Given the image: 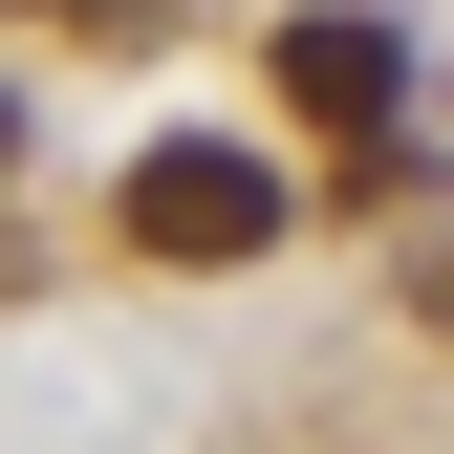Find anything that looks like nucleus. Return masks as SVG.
Listing matches in <instances>:
<instances>
[{"label":"nucleus","mask_w":454,"mask_h":454,"mask_svg":"<svg viewBox=\"0 0 454 454\" xmlns=\"http://www.w3.org/2000/svg\"><path fill=\"white\" fill-rule=\"evenodd\" d=\"M260 66H281V108H303L325 152H347V195H389V174H411V152H389V130H411V22H368V0H303Z\"/></svg>","instance_id":"nucleus-1"},{"label":"nucleus","mask_w":454,"mask_h":454,"mask_svg":"<svg viewBox=\"0 0 454 454\" xmlns=\"http://www.w3.org/2000/svg\"><path fill=\"white\" fill-rule=\"evenodd\" d=\"M108 239L174 260V281H239V260H281V174H260V152H216V130H174V152H130Z\"/></svg>","instance_id":"nucleus-2"},{"label":"nucleus","mask_w":454,"mask_h":454,"mask_svg":"<svg viewBox=\"0 0 454 454\" xmlns=\"http://www.w3.org/2000/svg\"><path fill=\"white\" fill-rule=\"evenodd\" d=\"M0 22H66V43H130L152 0H0Z\"/></svg>","instance_id":"nucleus-3"},{"label":"nucleus","mask_w":454,"mask_h":454,"mask_svg":"<svg viewBox=\"0 0 454 454\" xmlns=\"http://www.w3.org/2000/svg\"><path fill=\"white\" fill-rule=\"evenodd\" d=\"M411 325H454V239H411Z\"/></svg>","instance_id":"nucleus-4"},{"label":"nucleus","mask_w":454,"mask_h":454,"mask_svg":"<svg viewBox=\"0 0 454 454\" xmlns=\"http://www.w3.org/2000/svg\"><path fill=\"white\" fill-rule=\"evenodd\" d=\"M0 174H22V87H0Z\"/></svg>","instance_id":"nucleus-5"}]
</instances>
